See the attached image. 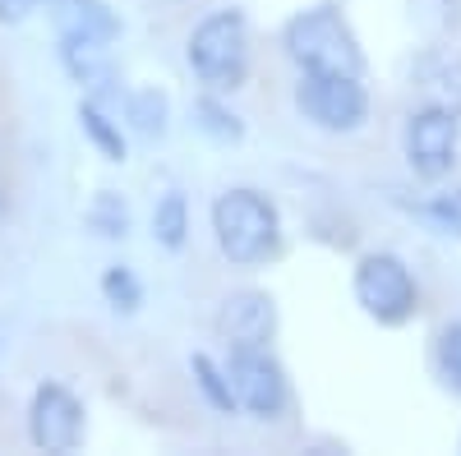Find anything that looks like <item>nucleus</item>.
<instances>
[{"instance_id": "obj_1", "label": "nucleus", "mask_w": 461, "mask_h": 456, "mask_svg": "<svg viewBox=\"0 0 461 456\" xmlns=\"http://www.w3.org/2000/svg\"><path fill=\"white\" fill-rule=\"evenodd\" d=\"M212 245L230 268H267L286 249V217L277 199L258 184H226L208 208Z\"/></svg>"}, {"instance_id": "obj_2", "label": "nucleus", "mask_w": 461, "mask_h": 456, "mask_svg": "<svg viewBox=\"0 0 461 456\" xmlns=\"http://www.w3.org/2000/svg\"><path fill=\"white\" fill-rule=\"evenodd\" d=\"M185 65L208 93H240L254 74V23L240 5L208 10L185 37Z\"/></svg>"}, {"instance_id": "obj_3", "label": "nucleus", "mask_w": 461, "mask_h": 456, "mask_svg": "<svg viewBox=\"0 0 461 456\" xmlns=\"http://www.w3.org/2000/svg\"><path fill=\"white\" fill-rule=\"evenodd\" d=\"M277 47L295 74H365V47L346 10L332 0L295 10L277 32Z\"/></svg>"}, {"instance_id": "obj_4", "label": "nucleus", "mask_w": 461, "mask_h": 456, "mask_svg": "<svg viewBox=\"0 0 461 456\" xmlns=\"http://www.w3.org/2000/svg\"><path fill=\"white\" fill-rule=\"evenodd\" d=\"M351 300L369 323L388 327V332L411 327L420 309H425L420 277L397 249H365L351 263Z\"/></svg>"}, {"instance_id": "obj_5", "label": "nucleus", "mask_w": 461, "mask_h": 456, "mask_svg": "<svg viewBox=\"0 0 461 456\" xmlns=\"http://www.w3.org/2000/svg\"><path fill=\"white\" fill-rule=\"evenodd\" d=\"M291 102L304 125L319 134H332V139L360 134L374 111L365 74H295Z\"/></svg>"}, {"instance_id": "obj_6", "label": "nucleus", "mask_w": 461, "mask_h": 456, "mask_svg": "<svg viewBox=\"0 0 461 456\" xmlns=\"http://www.w3.org/2000/svg\"><path fill=\"white\" fill-rule=\"evenodd\" d=\"M402 157H406V171L425 184L452 180L461 162V111L415 102L402 121Z\"/></svg>"}, {"instance_id": "obj_7", "label": "nucleus", "mask_w": 461, "mask_h": 456, "mask_svg": "<svg viewBox=\"0 0 461 456\" xmlns=\"http://www.w3.org/2000/svg\"><path fill=\"white\" fill-rule=\"evenodd\" d=\"M226 369H230V388H236L240 415L258 425H277L291 415L295 388H291V373L277 360L273 346H236L226 351Z\"/></svg>"}, {"instance_id": "obj_8", "label": "nucleus", "mask_w": 461, "mask_h": 456, "mask_svg": "<svg viewBox=\"0 0 461 456\" xmlns=\"http://www.w3.org/2000/svg\"><path fill=\"white\" fill-rule=\"evenodd\" d=\"M84 434H88V410H84V397L74 392L60 378H47V383L32 388V401H28V443L37 452H51V456H69L84 447Z\"/></svg>"}, {"instance_id": "obj_9", "label": "nucleus", "mask_w": 461, "mask_h": 456, "mask_svg": "<svg viewBox=\"0 0 461 456\" xmlns=\"http://www.w3.org/2000/svg\"><path fill=\"white\" fill-rule=\"evenodd\" d=\"M277 327H282V314H277V300L258 291V286H240V291H226L217 314H212V332L226 351L236 346H273L277 341Z\"/></svg>"}, {"instance_id": "obj_10", "label": "nucleus", "mask_w": 461, "mask_h": 456, "mask_svg": "<svg viewBox=\"0 0 461 456\" xmlns=\"http://www.w3.org/2000/svg\"><path fill=\"white\" fill-rule=\"evenodd\" d=\"M411 97L425 106L461 111V47L434 42L411 60Z\"/></svg>"}, {"instance_id": "obj_11", "label": "nucleus", "mask_w": 461, "mask_h": 456, "mask_svg": "<svg viewBox=\"0 0 461 456\" xmlns=\"http://www.w3.org/2000/svg\"><path fill=\"white\" fill-rule=\"evenodd\" d=\"M47 19L56 37H74V42H121V14L111 10V0H47Z\"/></svg>"}, {"instance_id": "obj_12", "label": "nucleus", "mask_w": 461, "mask_h": 456, "mask_svg": "<svg viewBox=\"0 0 461 456\" xmlns=\"http://www.w3.org/2000/svg\"><path fill=\"white\" fill-rule=\"evenodd\" d=\"M121 121L130 134L139 139H162L171 130V97L158 84H143V88H125L121 97Z\"/></svg>"}, {"instance_id": "obj_13", "label": "nucleus", "mask_w": 461, "mask_h": 456, "mask_svg": "<svg viewBox=\"0 0 461 456\" xmlns=\"http://www.w3.org/2000/svg\"><path fill=\"white\" fill-rule=\"evenodd\" d=\"M79 130H84V139L102 152L106 162H130V139H125V121H121V111H111L106 102H97V97H84L79 102Z\"/></svg>"}, {"instance_id": "obj_14", "label": "nucleus", "mask_w": 461, "mask_h": 456, "mask_svg": "<svg viewBox=\"0 0 461 456\" xmlns=\"http://www.w3.org/2000/svg\"><path fill=\"white\" fill-rule=\"evenodd\" d=\"M194 130L208 139V143H217V148H236V143H245V134H249V125H245V116L236 106H230V97L226 93H199L194 97Z\"/></svg>"}, {"instance_id": "obj_15", "label": "nucleus", "mask_w": 461, "mask_h": 456, "mask_svg": "<svg viewBox=\"0 0 461 456\" xmlns=\"http://www.w3.org/2000/svg\"><path fill=\"white\" fill-rule=\"evenodd\" d=\"M152 245L167 249V254H180L189 245V231H194V217H189V199L180 189H162L158 203H152Z\"/></svg>"}, {"instance_id": "obj_16", "label": "nucleus", "mask_w": 461, "mask_h": 456, "mask_svg": "<svg viewBox=\"0 0 461 456\" xmlns=\"http://www.w3.org/2000/svg\"><path fill=\"white\" fill-rule=\"evenodd\" d=\"M189 373H194V392L203 397V406L212 415H240V401H236V388H230L226 360H217L208 351H194V355H189Z\"/></svg>"}, {"instance_id": "obj_17", "label": "nucleus", "mask_w": 461, "mask_h": 456, "mask_svg": "<svg viewBox=\"0 0 461 456\" xmlns=\"http://www.w3.org/2000/svg\"><path fill=\"white\" fill-rule=\"evenodd\" d=\"M429 369L438 378V388L461 401V318H447L434 332V341H429Z\"/></svg>"}, {"instance_id": "obj_18", "label": "nucleus", "mask_w": 461, "mask_h": 456, "mask_svg": "<svg viewBox=\"0 0 461 456\" xmlns=\"http://www.w3.org/2000/svg\"><path fill=\"white\" fill-rule=\"evenodd\" d=\"M84 226L97 240H125L134 231V212H130V203L115 194V189H97L93 203L84 208Z\"/></svg>"}, {"instance_id": "obj_19", "label": "nucleus", "mask_w": 461, "mask_h": 456, "mask_svg": "<svg viewBox=\"0 0 461 456\" xmlns=\"http://www.w3.org/2000/svg\"><path fill=\"white\" fill-rule=\"evenodd\" d=\"M415 217L425 221V226H434L438 236L461 240V180L434 189L429 199H420V203H415Z\"/></svg>"}, {"instance_id": "obj_20", "label": "nucleus", "mask_w": 461, "mask_h": 456, "mask_svg": "<svg viewBox=\"0 0 461 456\" xmlns=\"http://www.w3.org/2000/svg\"><path fill=\"white\" fill-rule=\"evenodd\" d=\"M97 286H102V300L115 314H139L143 309V282H139V273L130 268V263H111Z\"/></svg>"}, {"instance_id": "obj_21", "label": "nucleus", "mask_w": 461, "mask_h": 456, "mask_svg": "<svg viewBox=\"0 0 461 456\" xmlns=\"http://www.w3.org/2000/svg\"><path fill=\"white\" fill-rule=\"evenodd\" d=\"M42 5H47V0H0V23H23Z\"/></svg>"}, {"instance_id": "obj_22", "label": "nucleus", "mask_w": 461, "mask_h": 456, "mask_svg": "<svg viewBox=\"0 0 461 456\" xmlns=\"http://www.w3.org/2000/svg\"><path fill=\"white\" fill-rule=\"evenodd\" d=\"M5 217H10V194H5V184H0V226H5Z\"/></svg>"}]
</instances>
